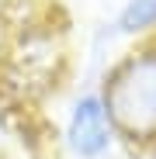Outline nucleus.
<instances>
[{"label": "nucleus", "mask_w": 156, "mask_h": 159, "mask_svg": "<svg viewBox=\"0 0 156 159\" xmlns=\"http://www.w3.org/2000/svg\"><path fill=\"white\" fill-rule=\"evenodd\" d=\"M104 104L111 121L132 139H156V52L121 62L108 83Z\"/></svg>", "instance_id": "1"}, {"label": "nucleus", "mask_w": 156, "mask_h": 159, "mask_svg": "<svg viewBox=\"0 0 156 159\" xmlns=\"http://www.w3.org/2000/svg\"><path fill=\"white\" fill-rule=\"evenodd\" d=\"M66 145L76 159H101L111 149V114L97 93H83L66 121Z\"/></svg>", "instance_id": "2"}, {"label": "nucleus", "mask_w": 156, "mask_h": 159, "mask_svg": "<svg viewBox=\"0 0 156 159\" xmlns=\"http://www.w3.org/2000/svg\"><path fill=\"white\" fill-rule=\"evenodd\" d=\"M153 24H156V0H128L118 14V31H125V35L146 31Z\"/></svg>", "instance_id": "3"}]
</instances>
